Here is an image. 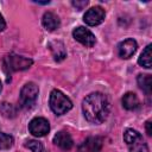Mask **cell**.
Returning a JSON list of instances; mask_svg holds the SVG:
<instances>
[{
  "label": "cell",
  "instance_id": "obj_3",
  "mask_svg": "<svg viewBox=\"0 0 152 152\" xmlns=\"http://www.w3.org/2000/svg\"><path fill=\"white\" fill-rule=\"evenodd\" d=\"M124 140L131 152H148V147L144 138L135 129H126L124 133Z\"/></svg>",
  "mask_w": 152,
  "mask_h": 152
},
{
  "label": "cell",
  "instance_id": "obj_14",
  "mask_svg": "<svg viewBox=\"0 0 152 152\" xmlns=\"http://www.w3.org/2000/svg\"><path fill=\"white\" fill-rule=\"evenodd\" d=\"M122 106L128 110H134L139 107V99L134 93H126L122 97Z\"/></svg>",
  "mask_w": 152,
  "mask_h": 152
},
{
  "label": "cell",
  "instance_id": "obj_16",
  "mask_svg": "<svg viewBox=\"0 0 152 152\" xmlns=\"http://www.w3.org/2000/svg\"><path fill=\"white\" fill-rule=\"evenodd\" d=\"M138 63L141 66L146 68V69H150L151 68V45L150 44L141 52V55H140V57L138 59Z\"/></svg>",
  "mask_w": 152,
  "mask_h": 152
},
{
  "label": "cell",
  "instance_id": "obj_23",
  "mask_svg": "<svg viewBox=\"0 0 152 152\" xmlns=\"http://www.w3.org/2000/svg\"><path fill=\"white\" fill-rule=\"evenodd\" d=\"M1 89H2V86H1V81H0V91H1Z\"/></svg>",
  "mask_w": 152,
  "mask_h": 152
},
{
  "label": "cell",
  "instance_id": "obj_4",
  "mask_svg": "<svg viewBox=\"0 0 152 152\" xmlns=\"http://www.w3.org/2000/svg\"><path fill=\"white\" fill-rule=\"evenodd\" d=\"M33 61L31 58H26L23 56H18V55H7L4 59V65H5V70L8 72L12 71H20V70H26L32 65Z\"/></svg>",
  "mask_w": 152,
  "mask_h": 152
},
{
  "label": "cell",
  "instance_id": "obj_7",
  "mask_svg": "<svg viewBox=\"0 0 152 152\" xmlns=\"http://www.w3.org/2000/svg\"><path fill=\"white\" fill-rule=\"evenodd\" d=\"M104 15H106L104 10L100 6H95L86 12L83 20L89 26H96V25H100L104 20Z\"/></svg>",
  "mask_w": 152,
  "mask_h": 152
},
{
  "label": "cell",
  "instance_id": "obj_22",
  "mask_svg": "<svg viewBox=\"0 0 152 152\" xmlns=\"http://www.w3.org/2000/svg\"><path fill=\"white\" fill-rule=\"evenodd\" d=\"M5 27H6V23H5L4 17H2V15H1V13H0V31H4V30H5Z\"/></svg>",
  "mask_w": 152,
  "mask_h": 152
},
{
  "label": "cell",
  "instance_id": "obj_11",
  "mask_svg": "<svg viewBox=\"0 0 152 152\" xmlns=\"http://www.w3.org/2000/svg\"><path fill=\"white\" fill-rule=\"evenodd\" d=\"M53 142H55V145H57L59 148H62L64 151L70 150L72 147V144H74L71 135L69 133H66V132H63V131L58 132L53 137Z\"/></svg>",
  "mask_w": 152,
  "mask_h": 152
},
{
  "label": "cell",
  "instance_id": "obj_12",
  "mask_svg": "<svg viewBox=\"0 0 152 152\" xmlns=\"http://www.w3.org/2000/svg\"><path fill=\"white\" fill-rule=\"evenodd\" d=\"M48 46H49V49L51 50L55 61L61 62V61H63V59L66 57L65 46H64V44H63L62 42H59V40H53V42H50Z\"/></svg>",
  "mask_w": 152,
  "mask_h": 152
},
{
  "label": "cell",
  "instance_id": "obj_1",
  "mask_svg": "<svg viewBox=\"0 0 152 152\" xmlns=\"http://www.w3.org/2000/svg\"><path fill=\"white\" fill-rule=\"evenodd\" d=\"M82 110L89 122L101 124L107 119L110 104L106 95L101 93H91L83 100Z\"/></svg>",
  "mask_w": 152,
  "mask_h": 152
},
{
  "label": "cell",
  "instance_id": "obj_2",
  "mask_svg": "<svg viewBox=\"0 0 152 152\" xmlns=\"http://www.w3.org/2000/svg\"><path fill=\"white\" fill-rule=\"evenodd\" d=\"M50 107L55 114L62 115L72 108V102L61 90L53 89L50 94Z\"/></svg>",
  "mask_w": 152,
  "mask_h": 152
},
{
  "label": "cell",
  "instance_id": "obj_9",
  "mask_svg": "<svg viewBox=\"0 0 152 152\" xmlns=\"http://www.w3.org/2000/svg\"><path fill=\"white\" fill-rule=\"evenodd\" d=\"M102 144L103 139L101 137H89L78 146L76 152H100Z\"/></svg>",
  "mask_w": 152,
  "mask_h": 152
},
{
  "label": "cell",
  "instance_id": "obj_6",
  "mask_svg": "<svg viewBox=\"0 0 152 152\" xmlns=\"http://www.w3.org/2000/svg\"><path fill=\"white\" fill-rule=\"evenodd\" d=\"M28 131L34 137H44L50 131L49 121L44 118H34L28 124Z\"/></svg>",
  "mask_w": 152,
  "mask_h": 152
},
{
  "label": "cell",
  "instance_id": "obj_8",
  "mask_svg": "<svg viewBox=\"0 0 152 152\" xmlns=\"http://www.w3.org/2000/svg\"><path fill=\"white\" fill-rule=\"evenodd\" d=\"M72 36H74V38H75L77 42H80L81 44H83L84 46H88V48L93 46V45L95 44V42H96L95 36H94L88 28L82 27V26L75 28V30L72 31Z\"/></svg>",
  "mask_w": 152,
  "mask_h": 152
},
{
  "label": "cell",
  "instance_id": "obj_13",
  "mask_svg": "<svg viewBox=\"0 0 152 152\" xmlns=\"http://www.w3.org/2000/svg\"><path fill=\"white\" fill-rule=\"evenodd\" d=\"M42 23H43V26L48 30V31H55L61 25V21H59V18L52 13V12H46L44 15H43V19H42Z\"/></svg>",
  "mask_w": 152,
  "mask_h": 152
},
{
  "label": "cell",
  "instance_id": "obj_21",
  "mask_svg": "<svg viewBox=\"0 0 152 152\" xmlns=\"http://www.w3.org/2000/svg\"><path fill=\"white\" fill-rule=\"evenodd\" d=\"M151 120H147L146 121V133H147V135H152V129H151Z\"/></svg>",
  "mask_w": 152,
  "mask_h": 152
},
{
  "label": "cell",
  "instance_id": "obj_10",
  "mask_svg": "<svg viewBox=\"0 0 152 152\" xmlns=\"http://www.w3.org/2000/svg\"><path fill=\"white\" fill-rule=\"evenodd\" d=\"M137 48H138V44L134 39L132 38H128L124 42H121L118 46V51H119V56L121 58H129L134 55V52L137 51Z\"/></svg>",
  "mask_w": 152,
  "mask_h": 152
},
{
  "label": "cell",
  "instance_id": "obj_19",
  "mask_svg": "<svg viewBox=\"0 0 152 152\" xmlns=\"http://www.w3.org/2000/svg\"><path fill=\"white\" fill-rule=\"evenodd\" d=\"M25 146L28 150H31L32 152H43V145H42V142H39L37 140H28L25 144Z\"/></svg>",
  "mask_w": 152,
  "mask_h": 152
},
{
  "label": "cell",
  "instance_id": "obj_15",
  "mask_svg": "<svg viewBox=\"0 0 152 152\" xmlns=\"http://www.w3.org/2000/svg\"><path fill=\"white\" fill-rule=\"evenodd\" d=\"M137 82H138V86L139 88L145 91L147 95H150L152 93V77L151 75H139L138 78H137Z\"/></svg>",
  "mask_w": 152,
  "mask_h": 152
},
{
  "label": "cell",
  "instance_id": "obj_5",
  "mask_svg": "<svg viewBox=\"0 0 152 152\" xmlns=\"http://www.w3.org/2000/svg\"><path fill=\"white\" fill-rule=\"evenodd\" d=\"M38 93H39V89H38V86L32 83V82H28L26 83L23 88H21V91H20V103L23 107L25 108H28L31 107L37 96H38Z\"/></svg>",
  "mask_w": 152,
  "mask_h": 152
},
{
  "label": "cell",
  "instance_id": "obj_17",
  "mask_svg": "<svg viewBox=\"0 0 152 152\" xmlns=\"http://www.w3.org/2000/svg\"><path fill=\"white\" fill-rule=\"evenodd\" d=\"M0 110H1V113H2V115L5 118H14L15 114H17V110H15L14 106L11 104V103H7V102L1 103Z\"/></svg>",
  "mask_w": 152,
  "mask_h": 152
},
{
  "label": "cell",
  "instance_id": "obj_20",
  "mask_svg": "<svg viewBox=\"0 0 152 152\" xmlns=\"http://www.w3.org/2000/svg\"><path fill=\"white\" fill-rule=\"evenodd\" d=\"M72 5L76 7V10H82L83 7H86L88 5V1L87 0H83V1H72Z\"/></svg>",
  "mask_w": 152,
  "mask_h": 152
},
{
  "label": "cell",
  "instance_id": "obj_18",
  "mask_svg": "<svg viewBox=\"0 0 152 152\" xmlns=\"http://www.w3.org/2000/svg\"><path fill=\"white\" fill-rule=\"evenodd\" d=\"M13 137L0 132V150H7L13 145Z\"/></svg>",
  "mask_w": 152,
  "mask_h": 152
}]
</instances>
